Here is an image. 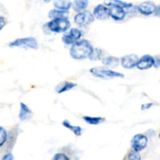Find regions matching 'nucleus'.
Returning a JSON list of instances; mask_svg holds the SVG:
<instances>
[{
	"label": "nucleus",
	"mask_w": 160,
	"mask_h": 160,
	"mask_svg": "<svg viewBox=\"0 0 160 160\" xmlns=\"http://www.w3.org/2000/svg\"><path fill=\"white\" fill-rule=\"evenodd\" d=\"M92 44L85 39L79 40L73 44L70 49V55L73 59L77 60L87 59L93 50Z\"/></svg>",
	"instance_id": "1"
},
{
	"label": "nucleus",
	"mask_w": 160,
	"mask_h": 160,
	"mask_svg": "<svg viewBox=\"0 0 160 160\" xmlns=\"http://www.w3.org/2000/svg\"><path fill=\"white\" fill-rule=\"evenodd\" d=\"M46 25L51 32L65 33L70 29L71 24L68 18H56L52 19Z\"/></svg>",
	"instance_id": "2"
},
{
	"label": "nucleus",
	"mask_w": 160,
	"mask_h": 160,
	"mask_svg": "<svg viewBox=\"0 0 160 160\" xmlns=\"http://www.w3.org/2000/svg\"><path fill=\"white\" fill-rule=\"evenodd\" d=\"M9 48H22L37 50L38 48V43L33 37L20 38L9 43Z\"/></svg>",
	"instance_id": "3"
},
{
	"label": "nucleus",
	"mask_w": 160,
	"mask_h": 160,
	"mask_svg": "<svg viewBox=\"0 0 160 160\" xmlns=\"http://www.w3.org/2000/svg\"><path fill=\"white\" fill-rule=\"evenodd\" d=\"M90 73L96 78L102 79H112V78H123L124 75L120 72L114 71L111 69L103 68V67H93L90 69Z\"/></svg>",
	"instance_id": "4"
},
{
	"label": "nucleus",
	"mask_w": 160,
	"mask_h": 160,
	"mask_svg": "<svg viewBox=\"0 0 160 160\" xmlns=\"http://www.w3.org/2000/svg\"><path fill=\"white\" fill-rule=\"evenodd\" d=\"M95 18L94 14L92 13L90 11L84 10L80 12H77L76 15L74 16L73 20L75 23L79 26H88L93 23Z\"/></svg>",
	"instance_id": "5"
},
{
	"label": "nucleus",
	"mask_w": 160,
	"mask_h": 160,
	"mask_svg": "<svg viewBox=\"0 0 160 160\" xmlns=\"http://www.w3.org/2000/svg\"><path fill=\"white\" fill-rule=\"evenodd\" d=\"M83 36V31L78 28H70L62 35V41L66 45H73Z\"/></svg>",
	"instance_id": "6"
},
{
	"label": "nucleus",
	"mask_w": 160,
	"mask_h": 160,
	"mask_svg": "<svg viewBox=\"0 0 160 160\" xmlns=\"http://www.w3.org/2000/svg\"><path fill=\"white\" fill-rule=\"evenodd\" d=\"M131 145L132 149L141 152L145 149L148 145V138L142 134H135L131 141Z\"/></svg>",
	"instance_id": "7"
},
{
	"label": "nucleus",
	"mask_w": 160,
	"mask_h": 160,
	"mask_svg": "<svg viewBox=\"0 0 160 160\" xmlns=\"http://www.w3.org/2000/svg\"><path fill=\"white\" fill-rule=\"evenodd\" d=\"M139 60V57L136 54H128L123 56L120 59L121 66L125 69H133L137 67L138 62Z\"/></svg>",
	"instance_id": "8"
},
{
	"label": "nucleus",
	"mask_w": 160,
	"mask_h": 160,
	"mask_svg": "<svg viewBox=\"0 0 160 160\" xmlns=\"http://www.w3.org/2000/svg\"><path fill=\"white\" fill-rule=\"evenodd\" d=\"M137 8L138 11L141 14L145 16H149L155 13L156 6L153 2L145 1L140 3V4L137 6Z\"/></svg>",
	"instance_id": "9"
},
{
	"label": "nucleus",
	"mask_w": 160,
	"mask_h": 160,
	"mask_svg": "<svg viewBox=\"0 0 160 160\" xmlns=\"http://www.w3.org/2000/svg\"><path fill=\"white\" fill-rule=\"evenodd\" d=\"M110 11L109 7L105 4H98L94 8L93 14L95 17L98 20H106L108 17H110Z\"/></svg>",
	"instance_id": "10"
},
{
	"label": "nucleus",
	"mask_w": 160,
	"mask_h": 160,
	"mask_svg": "<svg viewBox=\"0 0 160 160\" xmlns=\"http://www.w3.org/2000/svg\"><path fill=\"white\" fill-rule=\"evenodd\" d=\"M154 62L155 59L153 56L148 54L144 55L142 57L139 58V60L136 67L142 70H148V69H150L154 66Z\"/></svg>",
	"instance_id": "11"
},
{
	"label": "nucleus",
	"mask_w": 160,
	"mask_h": 160,
	"mask_svg": "<svg viewBox=\"0 0 160 160\" xmlns=\"http://www.w3.org/2000/svg\"><path fill=\"white\" fill-rule=\"evenodd\" d=\"M110 11V17H112L114 20L120 21L123 20L127 16V12L125 11L124 8L120 7V6H111L109 7Z\"/></svg>",
	"instance_id": "12"
},
{
	"label": "nucleus",
	"mask_w": 160,
	"mask_h": 160,
	"mask_svg": "<svg viewBox=\"0 0 160 160\" xmlns=\"http://www.w3.org/2000/svg\"><path fill=\"white\" fill-rule=\"evenodd\" d=\"M20 112H19L18 115L20 120L25 121V120H28L30 118H31V117H32V111L31 110V109L23 102L20 103Z\"/></svg>",
	"instance_id": "13"
},
{
	"label": "nucleus",
	"mask_w": 160,
	"mask_h": 160,
	"mask_svg": "<svg viewBox=\"0 0 160 160\" xmlns=\"http://www.w3.org/2000/svg\"><path fill=\"white\" fill-rule=\"evenodd\" d=\"M101 61L105 67H109L111 69L116 68L120 63V59H119L118 57H116V56H104Z\"/></svg>",
	"instance_id": "14"
},
{
	"label": "nucleus",
	"mask_w": 160,
	"mask_h": 160,
	"mask_svg": "<svg viewBox=\"0 0 160 160\" xmlns=\"http://www.w3.org/2000/svg\"><path fill=\"white\" fill-rule=\"evenodd\" d=\"M75 86H76V84L70 81H62L56 85V87L55 88V91L57 94H62L70 91Z\"/></svg>",
	"instance_id": "15"
},
{
	"label": "nucleus",
	"mask_w": 160,
	"mask_h": 160,
	"mask_svg": "<svg viewBox=\"0 0 160 160\" xmlns=\"http://www.w3.org/2000/svg\"><path fill=\"white\" fill-rule=\"evenodd\" d=\"M104 4L107 6L108 7L111 6H120V7L124 8V9H128L133 6V4L131 2H127L122 1V0H104Z\"/></svg>",
	"instance_id": "16"
},
{
	"label": "nucleus",
	"mask_w": 160,
	"mask_h": 160,
	"mask_svg": "<svg viewBox=\"0 0 160 160\" xmlns=\"http://www.w3.org/2000/svg\"><path fill=\"white\" fill-rule=\"evenodd\" d=\"M69 10H63V9H53L48 12V17L50 19L56 18H68L69 17Z\"/></svg>",
	"instance_id": "17"
},
{
	"label": "nucleus",
	"mask_w": 160,
	"mask_h": 160,
	"mask_svg": "<svg viewBox=\"0 0 160 160\" xmlns=\"http://www.w3.org/2000/svg\"><path fill=\"white\" fill-rule=\"evenodd\" d=\"M89 0H74L72 2V9L76 12H80L87 9Z\"/></svg>",
	"instance_id": "18"
},
{
	"label": "nucleus",
	"mask_w": 160,
	"mask_h": 160,
	"mask_svg": "<svg viewBox=\"0 0 160 160\" xmlns=\"http://www.w3.org/2000/svg\"><path fill=\"white\" fill-rule=\"evenodd\" d=\"M53 6L56 9L69 10L72 8V2L70 0H55L53 2Z\"/></svg>",
	"instance_id": "19"
},
{
	"label": "nucleus",
	"mask_w": 160,
	"mask_h": 160,
	"mask_svg": "<svg viewBox=\"0 0 160 160\" xmlns=\"http://www.w3.org/2000/svg\"><path fill=\"white\" fill-rule=\"evenodd\" d=\"M62 125L66 128H67L70 131H72L76 136H81V134H82V128L80 126H73V125H72L70 123V122L68 120H63L62 121Z\"/></svg>",
	"instance_id": "20"
},
{
	"label": "nucleus",
	"mask_w": 160,
	"mask_h": 160,
	"mask_svg": "<svg viewBox=\"0 0 160 160\" xmlns=\"http://www.w3.org/2000/svg\"><path fill=\"white\" fill-rule=\"evenodd\" d=\"M83 120L87 123L90 125H98L103 123L106 120L104 117H90V116H84L83 117Z\"/></svg>",
	"instance_id": "21"
},
{
	"label": "nucleus",
	"mask_w": 160,
	"mask_h": 160,
	"mask_svg": "<svg viewBox=\"0 0 160 160\" xmlns=\"http://www.w3.org/2000/svg\"><path fill=\"white\" fill-rule=\"evenodd\" d=\"M104 57V52L101 48H94L91 52L88 59L92 61H98L102 60Z\"/></svg>",
	"instance_id": "22"
},
{
	"label": "nucleus",
	"mask_w": 160,
	"mask_h": 160,
	"mask_svg": "<svg viewBox=\"0 0 160 160\" xmlns=\"http://www.w3.org/2000/svg\"><path fill=\"white\" fill-rule=\"evenodd\" d=\"M9 138V132L3 127L0 126V148L6 145Z\"/></svg>",
	"instance_id": "23"
},
{
	"label": "nucleus",
	"mask_w": 160,
	"mask_h": 160,
	"mask_svg": "<svg viewBox=\"0 0 160 160\" xmlns=\"http://www.w3.org/2000/svg\"><path fill=\"white\" fill-rule=\"evenodd\" d=\"M141 159L142 157H141V155L139 154V152L134 149H131L127 156V159L128 160H140Z\"/></svg>",
	"instance_id": "24"
},
{
	"label": "nucleus",
	"mask_w": 160,
	"mask_h": 160,
	"mask_svg": "<svg viewBox=\"0 0 160 160\" xmlns=\"http://www.w3.org/2000/svg\"><path fill=\"white\" fill-rule=\"evenodd\" d=\"M52 160H70V157L65 154V153L58 152L54 155Z\"/></svg>",
	"instance_id": "25"
},
{
	"label": "nucleus",
	"mask_w": 160,
	"mask_h": 160,
	"mask_svg": "<svg viewBox=\"0 0 160 160\" xmlns=\"http://www.w3.org/2000/svg\"><path fill=\"white\" fill-rule=\"evenodd\" d=\"M6 23H7V20L6 17H4L3 16H0V31L4 28Z\"/></svg>",
	"instance_id": "26"
},
{
	"label": "nucleus",
	"mask_w": 160,
	"mask_h": 160,
	"mask_svg": "<svg viewBox=\"0 0 160 160\" xmlns=\"http://www.w3.org/2000/svg\"><path fill=\"white\" fill-rule=\"evenodd\" d=\"M2 160H13L14 157H13V156H12V153L8 152L2 156Z\"/></svg>",
	"instance_id": "27"
},
{
	"label": "nucleus",
	"mask_w": 160,
	"mask_h": 160,
	"mask_svg": "<svg viewBox=\"0 0 160 160\" xmlns=\"http://www.w3.org/2000/svg\"><path fill=\"white\" fill-rule=\"evenodd\" d=\"M154 59H155V62H154V66H153V67H156V68L160 67V56H156V57H154Z\"/></svg>",
	"instance_id": "28"
},
{
	"label": "nucleus",
	"mask_w": 160,
	"mask_h": 160,
	"mask_svg": "<svg viewBox=\"0 0 160 160\" xmlns=\"http://www.w3.org/2000/svg\"><path fill=\"white\" fill-rule=\"evenodd\" d=\"M152 103H146V104H144L142 106V110H147L149 108H151L152 106Z\"/></svg>",
	"instance_id": "29"
},
{
	"label": "nucleus",
	"mask_w": 160,
	"mask_h": 160,
	"mask_svg": "<svg viewBox=\"0 0 160 160\" xmlns=\"http://www.w3.org/2000/svg\"><path fill=\"white\" fill-rule=\"evenodd\" d=\"M155 16H156V17H160V5L159 6H156V11H155Z\"/></svg>",
	"instance_id": "30"
},
{
	"label": "nucleus",
	"mask_w": 160,
	"mask_h": 160,
	"mask_svg": "<svg viewBox=\"0 0 160 160\" xmlns=\"http://www.w3.org/2000/svg\"><path fill=\"white\" fill-rule=\"evenodd\" d=\"M42 1H43L44 2H45V3H49L50 2L52 1V0H42Z\"/></svg>",
	"instance_id": "31"
},
{
	"label": "nucleus",
	"mask_w": 160,
	"mask_h": 160,
	"mask_svg": "<svg viewBox=\"0 0 160 160\" xmlns=\"http://www.w3.org/2000/svg\"><path fill=\"white\" fill-rule=\"evenodd\" d=\"M159 139H160V133H159Z\"/></svg>",
	"instance_id": "32"
}]
</instances>
